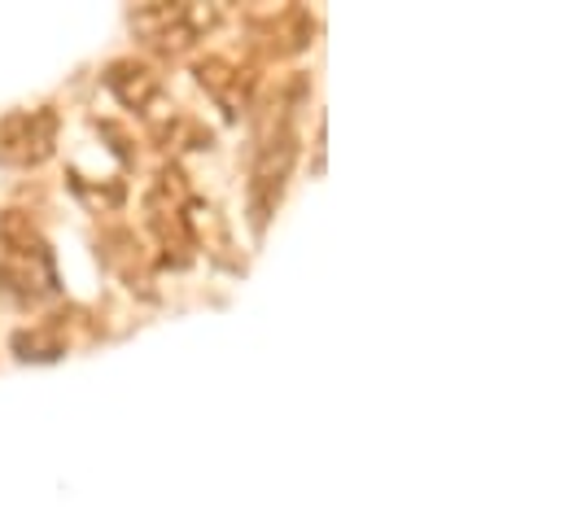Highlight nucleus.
Returning a JSON list of instances; mask_svg holds the SVG:
<instances>
[{
  "instance_id": "2",
  "label": "nucleus",
  "mask_w": 564,
  "mask_h": 520,
  "mask_svg": "<svg viewBox=\"0 0 564 520\" xmlns=\"http://www.w3.org/2000/svg\"><path fill=\"white\" fill-rule=\"evenodd\" d=\"M0 289L22 306L57 293L53 254L44 237L31 228V219H22L18 210H4L0 219Z\"/></svg>"
},
{
  "instance_id": "4",
  "label": "nucleus",
  "mask_w": 564,
  "mask_h": 520,
  "mask_svg": "<svg viewBox=\"0 0 564 520\" xmlns=\"http://www.w3.org/2000/svg\"><path fill=\"white\" fill-rule=\"evenodd\" d=\"M53 131L57 119L48 110H22V115H9L0 123V162H13V166H35L53 153Z\"/></svg>"
},
{
  "instance_id": "1",
  "label": "nucleus",
  "mask_w": 564,
  "mask_h": 520,
  "mask_svg": "<svg viewBox=\"0 0 564 520\" xmlns=\"http://www.w3.org/2000/svg\"><path fill=\"white\" fill-rule=\"evenodd\" d=\"M306 97V79H289L276 101L263 115L259 128V144H254V171H250V215L254 228L268 224V215L276 210L284 193V180L293 171L297 158V101Z\"/></svg>"
},
{
  "instance_id": "3",
  "label": "nucleus",
  "mask_w": 564,
  "mask_h": 520,
  "mask_svg": "<svg viewBox=\"0 0 564 520\" xmlns=\"http://www.w3.org/2000/svg\"><path fill=\"white\" fill-rule=\"evenodd\" d=\"M132 22H137V31L149 35V44L175 53V48L193 44L215 22V9H202V4H153V9H141Z\"/></svg>"
},
{
  "instance_id": "5",
  "label": "nucleus",
  "mask_w": 564,
  "mask_h": 520,
  "mask_svg": "<svg viewBox=\"0 0 564 520\" xmlns=\"http://www.w3.org/2000/svg\"><path fill=\"white\" fill-rule=\"evenodd\" d=\"M106 84L119 93V101L123 106H132V110H144L158 93H162V79H158V71L153 66H144L137 57H123V62H115L110 71H106Z\"/></svg>"
}]
</instances>
